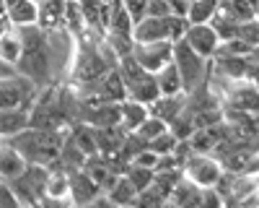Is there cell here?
<instances>
[{"label":"cell","instance_id":"d6a6232c","mask_svg":"<svg viewBox=\"0 0 259 208\" xmlns=\"http://www.w3.org/2000/svg\"><path fill=\"white\" fill-rule=\"evenodd\" d=\"M189 3H192V0H189Z\"/></svg>","mask_w":259,"mask_h":208},{"label":"cell","instance_id":"ba28073f","mask_svg":"<svg viewBox=\"0 0 259 208\" xmlns=\"http://www.w3.org/2000/svg\"><path fill=\"white\" fill-rule=\"evenodd\" d=\"M171 16V13H168ZM168 16H143L133 26V42H171Z\"/></svg>","mask_w":259,"mask_h":208},{"label":"cell","instance_id":"2e32d148","mask_svg":"<svg viewBox=\"0 0 259 208\" xmlns=\"http://www.w3.org/2000/svg\"><path fill=\"white\" fill-rule=\"evenodd\" d=\"M104 200L112 203V205H133L138 200V190L124 175H119L109 190H104Z\"/></svg>","mask_w":259,"mask_h":208},{"label":"cell","instance_id":"30bf717a","mask_svg":"<svg viewBox=\"0 0 259 208\" xmlns=\"http://www.w3.org/2000/svg\"><path fill=\"white\" fill-rule=\"evenodd\" d=\"M65 11H68V0H39L36 3V26L45 31L65 29Z\"/></svg>","mask_w":259,"mask_h":208},{"label":"cell","instance_id":"7a4b0ae2","mask_svg":"<svg viewBox=\"0 0 259 208\" xmlns=\"http://www.w3.org/2000/svg\"><path fill=\"white\" fill-rule=\"evenodd\" d=\"M171 60H174L177 68H179L184 94H192L194 89L205 86V83L210 81V60L197 55L184 39L174 42V57H171Z\"/></svg>","mask_w":259,"mask_h":208},{"label":"cell","instance_id":"52a82bcc","mask_svg":"<svg viewBox=\"0 0 259 208\" xmlns=\"http://www.w3.org/2000/svg\"><path fill=\"white\" fill-rule=\"evenodd\" d=\"M182 39H184L197 55H202V57H207V60L218 52V47H221V37H218V31L212 29L210 21H205V24H189Z\"/></svg>","mask_w":259,"mask_h":208},{"label":"cell","instance_id":"4fadbf2b","mask_svg":"<svg viewBox=\"0 0 259 208\" xmlns=\"http://www.w3.org/2000/svg\"><path fill=\"white\" fill-rule=\"evenodd\" d=\"M8 21L13 24V29L21 26H31L36 24V3L34 0H3Z\"/></svg>","mask_w":259,"mask_h":208},{"label":"cell","instance_id":"3957f363","mask_svg":"<svg viewBox=\"0 0 259 208\" xmlns=\"http://www.w3.org/2000/svg\"><path fill=\"white\" fill-rule=\"evenodd\" d=\"M39 96V86L24 73H6L0 76V110H24L29 112Z\"/></svg>","mask_w":259,"mask_h":208},{"label":"cell","instance_id":"836d02e7","mask_svg":"<svg viewBox=\"0 0 259 208\" xmlns=\"http://www.w3.org/2000/svg\"><path fill=\"white\" fill-rule=\"evenodd\" d=\"M0 138H3V135H0Z\"/></svg>","mask_w":259,"mask_h":208},{"label":"cell","instance_id":"e575fe53","mask_svg":"<svg viewBox=\"0 0 259 208\" xmlns=\"http://www.w3.org/2000/svg\"><path fill=\"white\" fill-rule=\"evenodd\" d=\"M256 190H259V187H256Z\"/></svg>","mask_w":259,"mask_h":208},{"label":"cell","instance_id":"8992f818","mask_svg":"<svg viewBox=\"0 0 259 208\" xmlns=\"http://www.w3.org/2000/svg\"><path fill=\"white\" fill-rule=\"evenodd\" d=\"M133 55L138 62H140V68H145L148 73H158L166 62L174 57V42H135L133 45Z\"/></svg>","mask_w":259,"mask_h":208},{"label":"cell","instance_id":"f1b7e54d","mask_svg":"<svg viewBox=\"0 0 259 208\" xmlns=\"http://www.w3.org/2000/svg\"><path fill=\"white\" fill-rule=\"evenodd\" d=\"M16 68H11V65H6L3 60H0V76H6V73H13Z\"/></svg>","mask_w":259,"mask_h":208},{"label":"cell","instance_id":"9c48e42d","mask_svg":"<svg viewBox=\"0 0 259 208\" xmlns=\"http://www.w3.org/2000/svg\"><path fill=\"white\" fill-rule=\"evenodd\" d=\"M68 177H70V203L89 205V203H99V198L104 195V190L83 169H73Z\"/></svg>","mask_w":259,"mask_h":208},{"label":"cell","instance_id":"83f0119b","mask_svg":"<svg viewBox=\"0 0 259 208\" xmlns=\"http://www.w3.org/2000/svg\"><path fill=\"white\" fill-rule=\"evenodd\" d=\"M168 3V11L174 16H184L187 18V11H189V0H166Z\"/></svg>","mask_w":259,"mask_h":208},{"label":"cell","instance_id":"f546056e","mask_svg":"<svg viewBox=\"0 0 259 208\" xmlns=\"http://www.w3.org/2000/svg\"><path fill=\"white\" fill-rule=\"evenodd\" d=\"M101 3H112V0H101Z\"/></svg>","mask_w":259,"mask_h":208},{"label":"cell","instance_id":"44dd1931","mask_svg":"<svg viewBox=\"0 0 259 208\" xmlns=\"http://www.w3.org/2000/svg\"><path fill=\"white\" fill-rule=\"evenodd\" d=\"M215 8L218 3H207V0H192L189 3V11H187V21L189 24H205L215 16Z\"/></svg>","mask_w":259,"mask_h":208},{"label":"cell","instance_id":"5bb4252c","mask_svg":"<svg viewBox=\"0 0 259 208\" xmlns=\"http://www.w3.org/2000/svg\"><path fill=\"white\" fill-rule=\"evenodd\" d=\"M133 26H135V21H133V16H130V11L124 8V3L122 0H112L104 34H130L133 37Z\"/></svg>","mask_w":259,"mask_h":208},{"label":"cell","instance_id":"ac0fdd59","mask_svg":"<svg viewBox=\"0 0 259 208\" xmlns=\"http://www.w3.org/2000/svg\"><path fill=\"white\" fill-rule=\"evenodd\" d=\"M156 76V83H158V91L161 94H182V76H179V68H177V62L174 60H168L166 65L153 73Z\"/></svg>","mask_w":259,"mask_h":208},{"label":"cell","instance_id":"7c38bea8","mask_svg":"<svg viewBox=\"0 0 259 208\" xmlns=\"http://www.w3.org/2000/svg\"><path fill=\"white\" fill-rule=\"evenodd\" d=\"M26 166H29V161L8 143V138H0V177L3 180H16Z\"/></svg>","mask_w":259,"mask_h":208},{"label":"cell","instance_id":"6da1fadb","mask_svg":"<svg viewBox=\"0 0 259 208\" xmlns=\"http://www.w3.org/2000/svg\"><path fill=\"white\" fill-rule=\"evenodd\" d=\"M68 130H50V128H31V125H26L24 130L8 135V143L29 164L50 166L52 161H57L62 143L68 138Z\"/></svg>","mask_w":259,"mask_h":208},{"label":"cell","instance_id":"9a60e30c","mask_svg":"<svg viewBox=\"0 0 259 208\" xmlns=\"http://www.w3.org/2000/svg\"><path fill=\"white\" fill-rule=\"evenodd\" d=\"M148 115H150L148 104H140L135 99H122L119 101V128L124 133H133Z\"/></svg>","mask_w":259,"mask_h":208},{"label":"cell","instance_id":"603a6c76","mask_svg":"<svg viewBox=\"0 0 259 208\" xmlns=\"http://www.w3.org/2000/svg\"><path fill=\"white\" fill-rule=\"evenodd\" d=\"M168 130L174 133L177 141H187V138L194 133V122H192V112H189V107H184V112H182L179 117H174V120L168 122Z\"/></svg>","mask_w":259,"mask_h":208},{"label":"cell","instance_id":"4316f807","mask_svg":"<svg viewBox=\"0 0 259 208\" xmlns=\"http://www.w3.org/2000/svg\"><path fill=\"white\" fill-rule=\"evenodd\" d=\"M168 3L166 0H148L145 3V16H168Z\"/></svg>","mask_w":259,"mask_h":208},{"label":"cell","instance_id":"1f68e13d","mask_svg":"<svg viewBox=\"0 0 259 208\" xmlns=\"http://www.w3.org/2000/svg\"><path fill=\"white\" fill-rule=\"evenodd\" d=\"M34 3H39V0H34Z\"/></svg>","mask_w":259,"mask_h":208},{"label":"cell","instance_id":"cb8c5ba5","mask_svg":"<svg viewBox=\"0 0 259 208\" xmlns=\"http://www.w3.org/2000/svg\"><path fill=\"white\" fill-rule=\"evenodd\" d=\"M174 146H177V138H174V133H171L168 128H166L163 133H158L156 138L148 141V149H153L158 156H161V154H171V151H174Z\"/></svg>","mask_w":259,"mask_h":208},{"label":"cell","instance_id":"7402d4cb","mask_svg":"<svg viewBox=\"0 0 259 208\" xmlns=\"http://www.w3.org/2000/svg\"><path fill=\"white\" fill-rule=\"evenodd\" d=\"M166 128H168V125H166L161 117H156V115H148V117H145V120L138 125V128H135L133 133H135L140 141H145V143H148L150 138H156V135H158V133H163Z\"/></svg>","mask_w":259,"mask_h":208},{"label":"cell","instance_id":"8fae6325","mask_svg":"<svg viewBox=\"0 0 259 208\" xmlns=\"http://www.w3.org/2000/svg\"><path fill=\"white\" fill-rule=\"evenodd\" d=\"M184 107H187V94L184 91L182 94H158L153 101L148 104V112L161 117L168 125L174 117H179L184 112Z\"/></svg>","mask_w":259,"mask_h":208},{"label":"cell","instance_id":"e0dca14e","mask_svg":"<svg viewBox=\"0 0 259 208\" xmlns=\"http://www.w3.org/2000/svg\"><path fill=\"white\" fill-rule=\"evenodd\" d=\"M21 52H24V42H21L18 29H8L6 34H0V60L6 65L16 68V62L21 60Z\"/></svg>","mask_w":259,"mask_h":208},{"label":"cell","instance_id":"ffe728a7","mask_svg":"<svg viewBox=\"0 0 259 208\" xmlns=\"http://www.w3.org/2000/svg\"><path fill=\"white\" fill-rule=\"evenodd\" d=\"M153 175H156V169H148V166H140V164H127V169H124V177L133 182L138 193L153 185Z\"/></svg>","mask_w":259,"mask_h":208},{"label":"cell","instance_id":"5b68a950","mask_svg":"<svg viewBox=\"0 0 259 208\" xmlns=\"http://www.w3.org/2000/svg\"><path fill=\"white\" fill-rule=\"evenodd\" d=\"M182 175L197 187H215V182L223 175V164L212 154H189L182 164Z\"/></svg>","mask_w":259,"mask_h":208},{"label":"cell","instance_id":"484cf974","mask_svg":"<svg viewBox=\"0 0 259 208\" xmlns=\"http://www.w3.org/2000/svg\"><path fill=\"white\" fill-rule=\"evenodd\" d=\"M0 205H18V198L11 187V180L0 177Z\"/></svg>","mask_w":259,"mask_h":208},{"label":"cell","instance_id":"4dcf8cb0","mask_svg":"<svg viewBox=\"0 0 259 208\" xmlns=\"http://www.w3.org/2000/svg\"><path fill=\"white\" fill-rule=\"evenodd\" d=\"M256 16H259V6H256Z\"/></svg>","mask_w":259,"mask_h":208},{"label":"cell","instance_id":"d4e9b609","mask_svg":"<svg viewBox=\"0 0 259 208\" xmlns=\"http://www.w3.org/2000/svg\"><path fill=\"white\" fill-rule=\"evenodd\" d=\"M130 164H140V166H148V169H156V164H158V154L153 149H140L133 159H130Z\"/></svg>","mask_w":259,"mask_h":208},{"label":"cell","instance_id":"d6986e66","mask_svg":"<svg viewBox=\"0 0 259 208\" xmlns=\"http://www.w3.org/2000/svg\"><path fill=\"white\" fill-rule=\"evenodd\" d=\"M168 203H174V205H200V187L194 182H189L187 177H182L174 190L168 193Z\"/></svg>","mask_w":259,"mask_h":208},{"label":"cell","instance_id":"277c9868","mask_svg":"<svg viewBox=\"0 0 259 208\" xmlns=\"http://www.w3.org/2000/svg\"><path fill=\"white\" fill-rule=\"evenodd\" d=\"M47 175H50L47 166H41V164H29L16 180H11V187H13V193H16L18 203L34 205V203H41V200H45Z\"/></svg>","mask_w":259,"mask_h":208}]
</instances>
